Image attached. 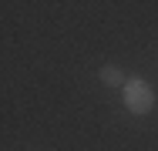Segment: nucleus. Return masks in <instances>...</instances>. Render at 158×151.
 <instances>
[{"label": "nucleus", "instance_id": "nucleus-1", "mask_svg": "<svg viewBox=\"0 0 158 151\" xmlns=\"http://www.w3.org/2000/svg\"><path fill=\"white\" fill-rule=\"evenodd\" d=\"M121 94H125V108L131 114H148V111L155 108V88H152L148 81H141V77L125 81Z\"/></svg>", "mask_w": 158, "mask_h": 151}, {"label": "nucleus", "instance_id": "nucleus-2", "mask_svg": "<svg viewBox=\"0 0 158 151\" xmlns=\"http://www.w3.org/2000/svg\"><path fill=\"white\" fill-rule=\"evenodd\" d=\"M101 81L108 84V88H125V71L118 67V64H104V71H101Z\"/></svg>", "mask_w": 158, "mask_h": 151}]
</instances>
